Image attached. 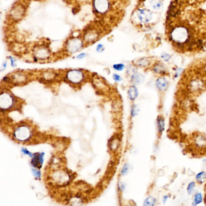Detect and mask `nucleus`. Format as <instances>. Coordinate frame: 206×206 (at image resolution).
Returning a JSON list of instances; mask_svg holds the SVG:
<instances>
[{"mask_svg": "<svg viewBox=\"0 0 206 206\" xmlns=\"http://www.w3.org/2000/svg\"><path fill=\"white\" fill-rule=\"evenodd\" d=\"M93 7L97 14L105 15L111 10V2L110 0H93Z\"/></svg>", "mask_w": 206, "mask_h": 206, "instance_id": "1", "label": "nucleus"}, {"mask_svg": "<svg viewBox=\"0 0 206 206\" xmlns=\"http://www.w3.org/2000/svg\"><path fill=\"white\" fill-rule=\"evenodd\" d=\"M84 42V40L77 37L69 39L65 45V50L70 54L76 53L83 48Z\"/></svg>", "mask_w": 206, "mask_h": 206, "instance_id": "2", "label": "nucleus"}, {"mask_svg": "<svg viewBox=\"0 0 206 206\" xmlns=\"http://www.w3.org/2000/svg\"><path fill=\"white\" fill-rule=\"evenodd\" d=\"M187 89L192 94H196L200 93L206 89V82L202 79H193L189 82Z\"/></svg>", "mask_w": 206, "mask_h": 206, "instance_id": "3", "label": "nucleus"}, {"mask_svg": "<svg viewBox=\"0 0 206 206\" xmlns=\"http://www.w3.org/2000/svg\"><path fill=\"white\" fill-rule=\"evenodd\" d=\"M14 137L18 141L26 142L29 140L31 136V131L27 126H21L14 131Z\"/></svg>", "mask_w": 206, "mask_h": 206, "instance_id": "4", "label": "nucleus"}, {"mask_svg": "<svg viewBox=\"0 0 206 206\" xmlns=\"http://www.w3.org/2000/svg\"><path fill=\"white\" fill-rule=\"evenodd\" d=\"M66 77L67 80L72 84H78L83 81L84 74L79 70H72L67 73Z\"/></svg>", "mask_w": 206, "mask_h": 206, "instance_id": "5", "label": "nucleus"}, {"mask_svg": "<svg viewBox=\"0 0 206 206\" xmlns=\"http://www.w3.org/2000/svg\"><path fill=\"white\" fill-rule=\"evenodd\" d=\"M15 102L13 96L8 93H3L0 96V106L2 110H7L10 108Z\"/></svg>", "mask_w": 206, "mask_h": 206, "instance_id": "6", "label": "nucleus"}, {"mask_svg": "<svg viewBox=\"0 0 206 206\" xmlns=\"http://www.w3.org/2000/svg\"><path fill=\"white\" fill-rule=\"evenodd\" d=\"M192 144L198 150H206V135L203 134H196L192 139Z\"/></svg>", "mask_w": 206, "mask_h": 206, "instance_id": "7", "label": "nucleus"}, {"mask_svg": "<svg viewBox=\"0 0 206 206\" xmlns=\"http://www.w3.org/2000/svg\"><path fill=\"white\" fill-rule=\"evenodd\" d=\"M34 56L38 60H45L49 58L50 53L48 48L44 45H38L34 50Z\"/></svg>", "mask_w": 206, "mask_h": 206, "instance_id": "8", "label": "nucleus"}, {"mask_svg": "<svg viewBox=\"0 0 206 206\" xmlns=\"http://www.w3.org/2000/svg\"><path fill=\"white\" fill-rule=\"evenodd\" d=\"M172 36L173 39L177 42H183L187 39L188 33L184 28H177L173 31Z\"/></svg>", "mask_w": 206, "mask_h": 206, "instance_id": "9", "label": "nucleus"}, {"mask_svg": "<svg viewBox=\"0 0 206 206\" xmlns=\"http://www.w3.org/2000/svg\"><path fill=\"white\" fill-rule=\"evenodd\" d=\"M99 33L96 29H89L87 31L84 35V41L87 43H93L97 40L99 36Z\"/></svg>", "mask_w": 206, "mask_h": 206, "instance_id": "10", "label": "nucleus"}, {"mask_svg": "<svg viewBox=\"0 0 206 206\" xmlns=\"http://www.w3.org/2000/svg\"><path fill=\"white\" fill-rule=\"evenodd\" d=\"M24 14L25 7L23 5L18 4L14 6V8L11 10L10 16L14 19L18 20L24 16Z\"/></svg>", "mask_w": 206, "mask_h": 206, "instance_id": "11", "label": "nucleus"}, {"mask_svg": "<svg viewBox=\"0 0 206 206\" xmlns=\"http://www.w3.org/2000/svg\"><path fill=\"white\" fill-rule=\"evenodd\" d=\"M137 18L142 23H147L152 18V13L148 9H142L137 11Z\"/></svg>", "mask_w": 206, "mask_h": 206, "instance_id": "12", "label": "nucleus"}, {"mask_svg": "<svg viewBox=\"0 0 206 206\" xmlns=\"http://www.w3.org/2000/svg\"><path fill=\"white\" fill-rule=\"evenodd\" d=\"M155 87L159 92L164 93L169 87V82L164 77H160L155 80Z\"/></svg>", "mask_w": 206, "mask_h": 206, "instance_id": "13", "label": "nucleus"}, {"mask_svg": "<svg viewBox=\"0 0 206 206\" xmlns=\"http://www.w3.org/2000/svg\"><path fill=\"white\" fill-rule=\"evenodd\" d=\"M53 178L55 179L56 183H65L68 181L70 177L67 174L62 171L56 172L53 175Z\"/></svg>", "mask_w": 206, "mask_h": 206, "instance_id": "14", "label": "nucleus"}, {"mask_svg": "<svg viewBox=\"0 0 206 206\" xmlns=\"http://www.w3.org/2000/svg\"><path fill=\"white\" fill-rule=\"evenodd\" d=\"M157 128L160 135H162L165 130V120L162 116H159L157 118Z\"/></svg>", "mask_w": 206, "mask_h": 206, "instance_id": "15", "label": "nucleus"}, {"mask_svg": "<svg viewBox=\"0 0 206 206\" xmlns=\"http://www.w3.org/2000/svg\"><path fill=\"white\" fill-rule=\"evenodd\" d=\"M131 81L134 84H141L144 82L145 77L143 74L140 73H134L131 76Z\"/></svg>", "mask_w": 206, "mask_h": 206, "instance_id": "16", "label": "nucleus"}, {"mask_svg": "<svg viewBox=\"0 0 206 206\" xmlns=\"http://www.w3.org/2000/svg\"><path fill=\"white\" fill-rule=\"evenodd\" d=\"M12 81H14L16 84H20L24 83L25 81H26V76L23 73L18 72L14 74L12 76Z\"/></svg>", "mask_w": 206, "mask_h": 206, "instance_id": "17", "label": "nucleus"}, {"mask_svg": "<svg viewBox=\"0 0 206 206\" xmlns=\"http://www.w3.org/2000/svg\"><path fill=\"white\" fill-rule=\"evenodd\" d=\"M128 97L131 101H135L138 96V90L137 87L135 85L131 86L128 89Z\"/></svg>", "mask_w": 206, "mask_h": 206, "instance_id": "18", "label": "nucleus"}, {"mask_svg": "<svg viewBox=\"0 0 206 206\" xmlns=\"http://www.w3.org/2000/svg\"><path fill=\"white\" fill-rule=\"evenodd\" d=\"M196 183L200 184H204L206 181V172L204 171H202L199 172L195 177Z\"/></svg>", "mask_w": 206, "mask_h": 206, "instance_id": "19", "label": "nucleus"}, {"mask_svg": "<svg viewBox=\"0 0 206 206\" xmlns=\"http://www.w3.org/2000/svg\"><path fill=\"white\" fill-rule=\"evenodd\" d=\"M203 196L202 193L200 192L196 193L194 195L192 205L193 206H198V204H201L203 202Z\"/></svg>", "mask_w": 206, "mask_h": 206, "instance_id": "20", "label": "nucleus"}, {"mask_svg": "<svg viewBox=\"0 0 206 206\" xmlns=\"http://www.w3.org/2000/svg\"><path fill=\"white\" fill-rule=\"evenodd\" d=\"M157 204V199L153 196H149L145 200L143 205L144 206H154Z\"/></svg>", "mask_w": 206, "mask_h": 206, "instance_id": "21", "label": "nucleus"}, {"mask_svg": "<svg viewBox=\"0 0 206 206\" xmlns=\"http://www.w3.org/2000/svg\"><path fill=\"white\" fill-rule=\"evenodd\" d=\"M153 70L155 73L159 74H164L166 73L165 67L161 64H158L155 65L153 68Z\"/></svg>", "mask_w": 206, "mask_h": 206, "instance_id": "22", "label": "nucleus"}, {"mask_svg": "<svg viewBox=\"0 0 206 206\" xmlns=\"http://www.w3.org/2000/svg\"><path fill=\"white\" fill-rule=\"evenodd\" d=\"M31 164L35 167H39V164L41 166L40 163V154L35 153V154H33L31 160Z\"/></svg>", "mask_w": 206, "mask_h": 206, "instance_id": "23", "label": "nucleus"}, {"mask_svg": "<svg viewBox=\"0 0 206 206\" xmlns=\"http://www.w3.org/2000/svg\"><path fill=\"white\" fill-rule=\"evenodd\" d=\"M196 187V183L195 181L190 182L187 187V192L189 195H191L193 193Z\"/></svg>", "mask_w": 206, "mask_h": 206, "instance_id": "24", "label": "nucleus"}, {"mask_svg": "<svg viewBox=\"0 0 206 206\" xmlns=\"http://www.w3.org/2000/svg\"><path fill=\"white\" fill-rule=\"evenodd\" d=\"M130 171V165L128 163H126L123 166L122 171H121V175L123 176L126 175Z\"/></svg>", "mask_w": 206, "mask_h": 206, "instance_id": "25", "label": "nucleus"}, {"mask_svg": "<svg viewBox=\"0 0 206 206\" xmlns=\"http://www.w3.org/2000/svg\"><path fill=\"white\" fill-rule=\"evenodd\" d=\"M150 4L154 9H159L162 6V2L160 0H152Z\"/></svg>", "mask_w": 206, "mask_h": 206, "instance_id": "26", "label": "nucleus"}, {"mask_svg": "<svg viewBox=\"0 0 206 206\" xmlns=\"http://www.w3.org/2000/svg\"><path fill=\"white\" fill-rule=\"evenodd\" d=\"M140 111V109L139 107L137 105H134L132 108H131V116L132 117H135L137 116Z\"/></svg>", "mask_w": 206, "mask_h": 206, "instance_id": "27", "label": "nucleus"}, {"mask_svg": "<svg viewBox=\"0 0 206 206\" xmlns=\"http://www.w3.org/2000/svg\"><path fill=\"white\" fill-rule=\"evenodd\" d=\"M113 68L116 71L121 72V71H123L125 68V65L123 64H114L113 65Z\"/></svg>", "mask_w": 206, "mask_h": 206, "instance_id": "28", "label": "nucleus"}, {"mask_svg": "<svg viewBox=\"0 0 206 206\" xmlns=\"http://www.w3.org/2000/svg\"><path fill=\"white\" fill-rule=\"evenodd\" d=\"M118 145H119V142H118L117 139L114 138L111 141V149H113V150H116L118 147Z\"/></svg>", "mask_w": 206, "mask_h": 206, "instance_id": "29", "label": "nucleus"}, {"mask_svg": "<svg viewBox=\"0 0 206 206\" xmlns=\"http://www.w3.org/2000/svg\"><path fill=\"white\" fill-rule=\"evenodd\" d=\"M148 63H149L148 60L143 58V59H140V60H138V62H137V64H138L139 66L143 67H146V66H147V65H148Z\"/></svg>", "mask_w": 206, "mask_h": 206, "instance_id": "30", "label": "nucleus"}, {"mask_svg": "<svg viewBox=\"0 0 206 206\" xmlns=\"http://www.w3.org/2000/svg\"><path fill=\"white\" fill-rule=\"evenodd\" d=\"M31 172H32V174H33V175L35 176V177H36V178H40V177H41V172H40V171H39V170H38V169H33L32 170H31Z\"/></svg>", "mask_w": 206, "mask_h": 206, "instance_id": "31", "label": "nucleus"}, {"mask_svg": "<svg viewBox=\"0 0 206 206\" xmlns=\"http://www.w3.org/2000/svg\"><path fill=\"white\" fill-rule=\"evenodd\" d=\"M105 50L104 45L102 44H99L96 47V52L97 53H102Z\"/></svg>", "mask_w": 206, "mask_h": 206, "instance_id": "32", "label": "nucleus"}, {"mask_svg": "<svg viewBox=\"0 0 206 206\" xmlns=\"http://www.w3.org/2000/svg\"><path fill=\"white\" fill-rule=\"evenodd\" d=\"M161 57L162 59L165 61H169L171 59V56L167 53H163Z\"/></svg>", "mask_w": 206, "mask_h": 206, "instance_id": "33", "label": "nucleus"}, {"mask_svg": "<svg viewBox=\"0 0 206 206\" xmlns=\"http://www.w3.org/2000/svg\"><path fill=\"white\" fill-rule=\"evenodd\" d=\"M113 77V79L116 82H120L122 80V78L121 77V76L120 75L117 74H114Z\"/></svg>", "mask_w": 206, "mask_h": 206, "instance_id": "34", "label": "nucleus"}, {"mask_svg": "<svg viewBox=\"0 0 206 206\" xmlns=\"http://www.w3.org/2000/svg\"><path fill=\"white\" fill-rule=\"evenodd\" d=\"M21 151H22V152L23 153V154H26V155H29V156H30V157H33V154H32L30 151H29L28 150H27L26 149H24V148H22V149H21Z\"/></svg>", "mask_w": 206, "mask_h": 206, "instance_id": "35", "label": "nucleus"}, {"mask_svg": "<svg viewBox=\"0 0 206 206\" xmlns=\"http://www.w3.org/2000/svg\"><path fill=\"white\" fill-rule=\"evenodd\" d=\"M9 60H10V64H11V65H12V67H16V61H15V59L13 58V57H12V56H9Z\"/></svg>", "mask_w": 206, "mask_h": 206, "instance_id": "36", "label": "nucleus"}, {"mask_svg": "<svg viewBox=\"0 0 206 206\" xmlns=\"http://www.w3.org/2000/svg\"><path fill=\"white\" fill-rule=\"evenodd\" d=\"M87 56L85 53H81L80 54H79L78 55L76 56V58L77 59H84V58H85Z\"/></svg>", "mask_w": 206, "mask_h": 206, "instance_id": "37", "label": "nucleus"}, {"mask_svg": "<svg viewBox=\"0 0 206 206\" xmlns=\"http://www.w3.org/2000/svg\"><path fill=\"white\" fill-rule=\"evenodd\" d=\"M169 198V195H166L163 196V198H162V201H163V203L164 204V203H166V201L168 200Z\"/></svg>", "mask_w": 206, "mask_h": 206, "instance_id": "38", "label": "nucleus"}, {"mask_svg": "<svg viewBox=\"0 0 206 206\" xmlns=\"http://www.w3.org/2000/svg\"><path fill=\"white\" fill-rule=\"evenodd\" d=\"M7 62L6 61V62H4L3 64H2V67H1V71H3V70H4L6 68V67H7Z\"/></svg>", "mask_w": 206, "mask_h": 206, "instance_id": "39", "label": "nucleus"}, {"mask_svg": "<svg viewBox=\"0 0 206 206\" xmlns=\"http://www.w3.org/2000/svg\"><path fill=\"white\" fill-rule=\"evenodd\" d=\"M205 70H206V68H205Z\"/></svg>", "mask_w": 206, "mask_h": 206, "instance_id": "40", "label": "nucleus"}]
</instances>
